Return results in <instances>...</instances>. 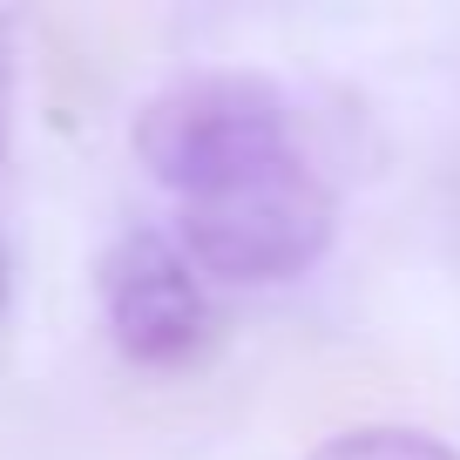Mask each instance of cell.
Wrapping results in <instances>:
<instances>
[{
  "instance_id": "cell-1",
  "label": "cell",
  "mask_w": 460,
  "mask_h": 460,
  "mask_svg": "<svg viewBox=\"0 0 460 460\" xmlns=\"http://www.w3.org/2000/svg\"><path fill=\"white\" fill-rule=\"evenodd\" d=\"M339 237V197L298 143L237 176L183 197L176 251L217 285H285L305 278Z\"/></svg>"
},
{
  "instance_id": "cell-2",
  "label": "cell",
  "mask_w": 460,
  "mask_h": 460,
  "mask_svg": "<svg viewBox=\"0 0 460 460\" xmlns=\"http://www.w3.org/2000/svg\"><path fill=\"white\" fill-rule=\"evenodd\" d=\"M291 102L271 75L251 68H210L190 82L163 88L136 115V156L149 163L163 190L197 197V190L237 176L244 163H264L291 149Z\"/></svg>"
},
{
  "instance_id": "cell-3",
  "label": "cell",
  "mask_w": 460,
  "mask_h": 460,
  "mask_svg": "<svg viewBox=\"0 0 460 460\" xmlns=\"http://www.w3.org/2000/svg\"><path fill=\"white\" fill-rule=\"evenodd\" d=\"M95 298L115 352L136 373H183L217 345V305L197 264L163 230H122L95 264Z\"/></svg>"
},
{
  "instance_id": "cell-4",
  "label": "cell",
  "mask_w": 460,
  "mask_h": 460,
  "mask_svg": "<svg viewBox=\"0 0 460 460\" xmlns=\"http://www.w3.org/2000/svg\"><path fill=\"white\" fill-rule=\"evenodd\" d=\"M305 460H460L454 440L427 427H400V420H373V427H345V433H325Z\"/></svg>"
},
{
  "instance_id": "cell-5",
  "label": "cell",
  "mask_w": 460,
  "mask_h": 460,
  "mask_svg": "<svg viewBox=\"0 0 460 460\" xmlns=\"http://www.w3.org/2000/svg\"><path fill=\"white\" fill-rule=\"evenodd\" d=\"M7 122H14V21L0 14V163H7Z\"/></svg>"
},
{
  "instance_id": "cell-6",
  "label": "cell",
  "mask_w": 460,
  "mask_h": 460,
  "mask_svg": "<svg viewBox=\"0 0 460 460\" xmlns=\"http://www.w3.org/2000/svg\"><path fill=\"white\" fill-rule=\"evenodd\" d=\"M7 305H14V258H7V244H0V318H7Z\"/></svg>"
}]
</instances>
